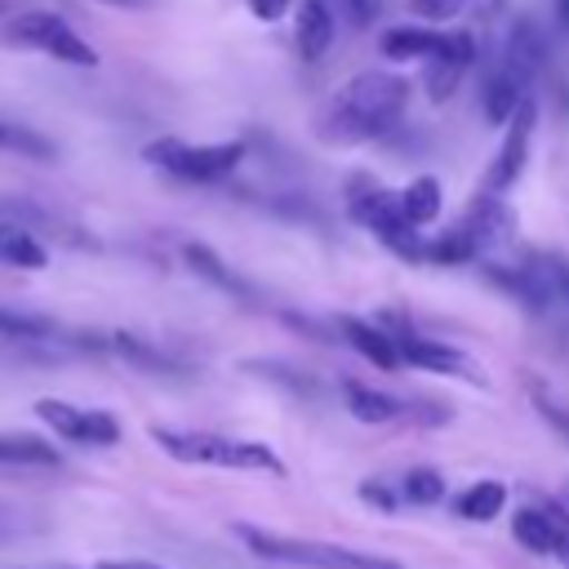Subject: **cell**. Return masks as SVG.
Masks as SVG:
<instances>
[{"label":"cell","mask_w":569,"mask_h":569,"mask_svg":"<svg viewBox=\"0 0 569 569\" xmlns=\"http://www.w3.org/2000/svg\"><path fill=\"white\" fill-rule=\"evenodd\" d=\"M98 569H160V565H151V560H102Z\"/></svg>","instance_id":"cell-32"},{"label":"cell","mask_w":569,"mask_h":569,"mask_svg":"<svg viewBox=\"0 0 569 569\" xmlns=\"http://www.w3.org/2000/svg\"><path fill=\"white\" fill-rule=\"evenodd\" d=\"M440 44H445V31H440V27H427V22L387 27L382 40H378V49H382L391 62H427Z\"/></svg>","instance_id":"cell-17"},{"label":"cell","mask_w":569,"mask_h":569,"mask_svg":"<svg viewBox=\"0 0 569 569\" xmlns=\"http://www.w3.org/2000/svg\"><path fill=\"white\" fill-rule=\"evenodd\" d=\"M93 4H107V9H151L156 0H93Z\"/></svg>","instance_id":"cell-33"},{"label":"cell","mask_w":569,"mask_h":569,"mask_svg":"<svg viewBox=\"0 0 569 569\" xmlns=\"http://www.w3.org/2000/svg\"><path fill=\"white\" fill-rule=\"evenodd\" d=\"M0 338H18V342H53V338H58V325H53L49 316H36V311L0 307Z\"/></svg>","instance_id":"cell-24"},{"label":"cell","mask_w":569,"mask_h":569,"mask_svg":"<svg viewBox=\"0 0 569 569\" xmlns=\"http://www.w3.org/2000/svg\"><path fill=\"white\" fill-rule=\"evenodd\" d=\"M511 538L525 551L551 556L569 569V511H560V507H520L511 516Z\"/></svg>","instance_id":"cell-10"},{"label":"cell","mask_w":569,"mask_h":569,"mask_svg":"<svg viewBox=\"0 0 569 569\" xmlns=\"http://www.w3.org/2000/svg\"><path fill=\"white\" fill-rule=\"evenodd\" d=\"M151 445L187 467H222V471H271L284 476V462L262 440L218 436V431H182V427H151Z\"/></svg>","instance_id":"cell-3"},{"label":"cell","mask_w":569,"mask_h":569,"mask_svg":"<svg viewBox=\"0 0 569 569\" xmlns=\"http://www.w3.org/2000/svg\"><path fill=\"white\" fill-rule=\"evenodd\" d=\"M502 507H507V485L502 480H476L453 498V511L471 525H489L493 516H502Z\"/></svg>","instance_id":"cell-19"},{"label":"cell","mask_w":569,"mask_h":569,"mask_svg":"<svg viewBox=\"0 0 569 569\" xmlns=\"http://www.w3.org/2000/svg\"><path fill=\"white\" fill-rule=\"evenodd\" d=\"M0 44H13V49H31V53H44L53 62H67V67H98V49L58 13L49 9H22V13H9L4 27H0Z\"/></svg>","instance_id":"cell-7"},{"label":"cell","mask_w":569,"mask_h":569,"mask_svg":"<svg viewBox=\"0 0 569 569\" xmlns=\"http://www.w3.org/2000/svg\"><path fill=\"white\" fill-rule=\"evenodd\" d=\"M4 13H18V9H13L9 0H0V18H4Z\"/></svg>","instance_id":"cell-34"},{"label":"cell","mask_w":569,"mask_h":569,"mask_svg":"<svg viewBox=\"0 0 569 569\" xmlns=\"http://www.w3.org/2000/svg\"><path fill=\"white\" fill-rule=\"evenodd\" d=\"M338 36V13L329 0H302L298 4V18H293V40H298V53L307 62H320L329 53Z\"/></svg>","instance_id":"cell-15"},{"label":"cell","mask_w":569,"mask_h":569,"mask_svg":"<svg viewBox=\"0 0 569 569\" xmlns=\"http://www.w3.org/2000/svg\"><path fill=\"white\" fill-rule=\"evenodd\" d=\"M382 329H387V325H382ZM387 333L396 338V347H400V360H405V365L427 369V373H453V378L480 382V373L471 369V360H467L458 347H449V342H440V338H422L418 329H387Z\"/></svg>","instance_id":"cell-13"},{"label":"cell","mask_w":569,"mask_h":569,"mask_svg":"<svg viewBox=\"0 0 569 569\" xmlns=\"http://www.w3.org/2000/svg\"><path fill=\"white\" fill-rule=\"evenodd\" d=\"M445 489H449V480H445V471H436V467H409V471L400 476V485H396L400 502H413V507H436V502L445 498Z\"/></svg>","instance_id":"cell-23"},{"label":"cell","mask_w":569,"mask_h":569,"mask_svg":"<svg viewBox=\"0 0 569 569\" xmlns=\"http://www.w3.org/2000/svg\"><path fill=\"white\" fill-rule=\"evenodd\" d=\"M156 169L182 178V182H218L227 173H236V164L244 160V142H182V138H156L142 151Z\"/></svg>","instance_id":"cell-8"},{"label":"cell","mask_w":569,"mask_h":569,"mask_svg":"<svg viewBox=\"0 0 569 569\" xmlns=\"http://www.w3.org/2000/svg\"><path fill=\"white\" fill-rule=\"evenodd\" d=\"M342 396H347V413L356 422H369V427L413 418V405L409 400H400L391 391H378V387H365V382H342Z\"/></svg>","instance_id":"cell-16"},{"label":"cell","mask_w":569,"mask_h":569,"mask_svg":"<svg viewBox=\"0 0 569 569\" xmlns=\"http://www.w3.org/2000/svg\"><path fill=\"white\" fill-rule=\"evenodd\" d=\"M440 204H445V191H440V182H436L431 173L413 178V182L400 191V209H405V218H409L413 227H431V222L440 218Z\"/></svg>","instance_id":"cell-21"},{"label":"cell","mask_w":569,"mask_h":569,"mask_svg":"<svg viewBox=\"0 0 569 569\" xmlns=\"http://www.w3.org/2000/svg\"><path fill=\"white\" fill-rule=\"evenodd\" d=\"M533 124H538V107H533V98H529V102H525V107L511 116V124H507V138H502V147L493 151L489 169H485V191L502 196V191H511V187H516V178L525 173V160H529Z\"/></svg>","instance_id":"cell-11"},{"label":"cell","mask_w":569,"mask_h":569,"mask_svg":"<svg viewBox=\"0 0 569 569\" xmlns=\"http://www.w3.org/2000/svg\"><path fill=\"white\" fill-rule=\"evenodd\" d=\"M231 533L258 560H280V565H298V569H405L387 556L325 542V538H293V533H276V529H258V525H231Z\"/></svg>","instance_id":"cell-5"},{"label":"cell","mask_w":569,"mask_h":569,"mask_svg":"<svg viewBox=\"0 0 569 569\" xmlns=\"http://www.w3.org/2000/svg\"><path fill=\"white\" fill-rule=\"evenodd\" d=\"M347 213L396 258L405 262H427V236L405 218L400 209V191H387L378 182H356L347 196Z\"/></svg>","instance_id":"cell-6"},{"label":"cell","mask_w":569,"mask_h":569,"mask_svg":"<svg viewBox=\"0 0 569 569\" xmlns=\"http://www.w3.org/2000/svg\"><path fill=\"white\" fill-rule=\"evenodd\" d=\"M409 107V80L396 71H360L338 84L316 111V138L325 147H360L400 124Z\"/></svg>","instance_id":"cell-1"},{"label":"cell","mask_w":569,"mask_h":569,"mask_svg":"<svg viewBox=\"0 0 569 569\" xmlns=\"http://www.w3.org/2000/svg\"><path fill=\"white\" fill-rule=\"evenodd\" d=\"M360 498H365L369 507H378V511H396V502H400V493H391L382 480H365V485H360Z\"/></svg>","instance_id":"cell-27"},{"label":"cell","mask_w":569,"mask_h":569,"mask_svg":"<svg viewBox=\"0 0 569 569\" xmlns=\"http://www.w3.org/2000/svg\"><path fill=\"white\" fill-rule=\"evenodd\" d=\"M476 62V36L471 31H445V44L422 62V89L431 102H445L453 98L458 80L471 71Z\"/></svg>","instance_id":"cell-12"},{"label":"cell","mask_w":569,"mask_h":569,"mask_svg":"<svg viewBox=\"0 0 569 569\" xmlns=\"http://www.w3.org/2000/svg\"><path fill=\"white\" fill-rule=\"evenodd\" d=\"M62 453L31 431H0V467H58Z\"/></svg>","instance_id":"cell-18"},{"label":"cell","mask_w":569,"mask_h":569,"mask_svg":"<svg viewBox=\"0 0 569 569\" xmlns=\"http://www.w3.org/2000/svg\"><path fill=\"white\" fill-rule=\"evenodd\" d=\"M244 4H249V13L258 22H276V18H284L293 9V0H244Z\"/></svg>","instance_id":"cell-28"},{"label":"cell","mask_w":569,"mask_h":569,"mask_svg":"<svg viewBox=\"0 0 569 569\" xmlns=\"http://www.w3.org/2000/svg\"><path fill=\"white\" fill-rule=\"evenodd\" d=\"M551 22L560 31H569V0H551Z\"/></svg>","instance_id":"cell-31"},{"label":"cell","mask_w":569,"mask_h":569,"mask_svg":"<svg viewBox=\"0 0 569 569\" xmlns=\"http://www.w3.org/2000/svg\"><path fill=\"white\" fill-rule=\"evenodd\" d=\"M378 4H382V0H347V9H351V22H369V18L378 13Z\"/></svg>","instance_id":"cell-30"},{"label":"cell","mask_w":569,"mask_h":569,"mask_svg":"<svg viewBox=\"0 0 569 569\" xmlns=\"http://www.w3.org/2000/svg\"><path fill=\"white\" fill-rule=\"evenodd\" d=\"M338 333H342V342L356 351V356H365L373 369H382V373H391V369H400L405 360H400V347H396V338L382 329V325H373V320H360V316H338Z\"/></svg>","instance_id":"cell-14"},{"label":"cell","mask_w":569,"mask_h":569,"mask_svg":"<svg viewBox=\"0 0 569 569\" xmlns=\"http://www.w3.org/2000/svg\"><path fill=\"white\" fill-rule=\"evenodd\" d=\"M187 262H191V271L196 276H204V280H213L218 289H227V293H240V298H249V284L236 276V271H227V262L209 249V244H187Z\"/></svg>","instance_id":"cell-25"},{"label":"cell","mask_w":569,"mask_h":569,"mask_svg":"<svg viewBox=\"0 0 569 569\" xmlns=\"http://www.w3.org/2000/svg\"><path fill=\"white\" fill-rule=\"evenodd\" d=\"M485 271L529 316H569V258L565 253L529 249L516 262H485Z\"/></svg>","instance_id":"cell-4"},{"label":"cell","mask_w":569,"mask_h":569,"mask_svg":"<svg viewBox=\"0 0 569 569\" xmlns=\"http://www.w3.org/2000/svg\"><path fill=\"white\" fill-rule=\"evenodd\" d=\"M0 262L4 267H22V271H40V267H49V249L40 244V236L0 222Z\"/></svg>","instance_id":"cell-20"},{"label":"cell","mask_w":569,"mask_h":569,"mask_svg":"<svg viewBox=\"0 0 569 569\" xmlns=\"http://www.w3.org/2000/svg\"><path fill=\"white\" fill-rule=\"evenodd\" d=\"M36 418L67 445H93V449H107L120 440V422L107 413V409H80L71 400H58V396H40L36 400Z\"/></svg>","instance_id":"cell-9"},{"label":"cell","mask_w":569,"mask_h":569,"mask_svg":"<svg viewBox=\"0 0 569 569\" xmlns=\"http://www.w3.org/2000/svg\"><path fill=\"white\" fill-rule=\"evenodd\" d=\"M462 4H467V0H409L413 18H422V22H445V18H453Z\"/></svg>","instance_id":"cell-26"},{"label":"cell","mask_w":569,"mask_h":569,"mask_svg":"<svg viewBox=\"0 0 569 569\" xmlns=\"http://www.w3.org/2000/svg\"><path fill=\"white\" fill-rule=\"evenodd\" d=\"M0 151H13L22 160H58V142L18 120H0Z\"/></svg>","instance_id":"cell-22"},{"label":"cell","mask_w":569,"mask_h":569,"mask_svg":"<svg viewBox=\"0 0 569 569\" xmlns=\"http://www.w3.org/2000/svg\"><path fill=\"white\" fill-rule=\"evenodd\" d=\"M538 409H542V418H547V422H556V427L569 436V413H565L560 405H551V400H542V396H538Z\"/></svg>","instance_id":"cell-29"},{"label":"cell","mask_w":569,"mask_h":569,"mask_svg":"<svg viewBox=\"0 0 569 569\" xmlns=\"http://www.w3.org/2000/svg\"><path fill=\"white\" fill-rule=\"evenodd\" d=\"M542 53H547L542 27L533 18H516L507 40H502V49H498V58H493V67L480 80V116H485V124H511V116L529 102V84H533L538 67H542Z\"/></svg>","instance_id":"cell-2"}]
</instances>
